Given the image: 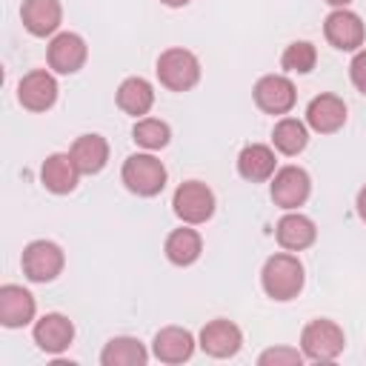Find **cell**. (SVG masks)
Masks as SVG:
<instances>
[{
  "label": "cell",
  "instance_id": "cell-1",
  "mask_svg": "<svg viewBox=\"0 0 366 366\" xmlns=\"http://www.w3.org/2000/svg\"><path fill=\"white\" fill-rule=\"evenodd\" d=\"M263 292L274 300H292L303 289V266L295 254H272L260 272Z\"/></svg>",
  "mask_w": 366,
  "mask_h": 366
},
{
  "label": "cell",
  "instance_id": "cell-2",
  "mask_svg": "<svg viewBox=\"0 0 366 366\" xmlns=\"http://www.w3.org/2000/svg\"><path fill=\"white\" fill-rule=\"evenodd\" d=\"M346 346V337H343V329L335 323V320H312L303 335H300V349L309 360H317V363H326V360H335Z\"/></svg>",
  "mask_w": 366,
  "mask_h": 366
},
{
  "label": "cell",
  "instance_id": "cell-3",
  "mask_svg": "<svg viewBox=\"0 0 366 366\" xmlns=\"http://www.w3.org/2000/svg\"><path fill=\"white\" fill-rule=\"evenodd\" d=\"M157 77L172 92H186L200 80V60L189 49H166L157 57Z\"/></svg>",
  "mask_w": 366,
  "mask_h": 366
},
{
  "label": "cell",
  "instance_id": "cell-4",
  "mask_svg": "<svg viewBox=\"0 0 366 366\" xmlns=\"http://www.w3.org/2000/svg\"><path fill=\"white\" fill-rule=\"evenodd\" d=\"M123 183L140 197H152L166 186V169L154 154H132L123 163Z\"/></svg>",
  "mask_w": 366,
  "mask_h": 366
},
{
  "label": "cell",
  "instance_id": "cell-5",
  "mask_svg": "<svg viewBox=\"0 0 366 366\" xmlns=\"http://www.w3.org/2000/svg\"><path fill=\"white\" fill-rule=\"evenodd\" d=\"M172 206H174V214L186 223H203L212 217L214 212V194L206 183H197V180H189V183H180L174 197H172Z\"/></svg>",
  "mask_w": 366,
  "mask_h": 366
},
{
  "label": "cell",
  "instance_id": "cell-6",
  "mask_svg": "<svg viewBox=\"0 0 366 366\" xmlns=\"http://www.w3.org/2000/svg\"><path fill=\"white\" fill-rule=\"evenodd\" d=\"M63 269V252L51 240H34L23 249V272L34 283H49Z\"/></svg>",
  "mask_w": 366,
  "mask_h": 366
},
{
  "label": "cell",
  "instance_id": "cell-7",
  "mask_svg": "<svg viewBox=\"0 0 366 366\" xmlns=\"http://www.w3.org/2000/svg\"><path fill=\"white\" fill-rule=\"evenodd\" d=\"M323 34L326 40L340 49V51H355L357 46H363V37H366V29H363V20L349 11V9H335L326 23H323Z\"/></svg>",
  "mask_w": 366,
  "mask_h": 366
},
{
  "label": "cell",
  "instance_id": "cell-8",
  "mask_svg": "<svg viewBox=\"0 0 366 366\" xmlns=\"http://www.w3.org/2000/svg\"><path fill=\"white\" fill-rule=\"evenodd\" d=\"M309 174L300 169V166H283L274 172V180H272V200L283 209H297L306 203L309 197Z\"/></svg>",
  "mask_w": 366,
  "mask_h": 366
},
{
  "label": "cell",
  "instance_id": "cell-9",
  "mask_svg": "<svg viewBox=\"0 0 366 366\" xmlns=\"http://www.w3.org/2000/svg\"><path fill=\"white\" fill-rule=\"evenodd\" d=\"M295 86L283 74H266L254 83V103L269 114H286L295 106Z\"/></svg>",
  "mask_w": 366,
  "mask_h": 366
},
{
  "label": "cell",
  "instance_id": "cell-10",
  "mask_svg": "<svg viewBox=\"0 0 366 366\" xmlns=\"http://www.w3.org/2000/svg\"><path fill=\"white\" fill-rule=\"evenodd\" d=\"M17 97L29 112H46L57 100V83L46 69H34L20 80Z\"/></svg>",
  "mask_w": 366,
  "mask_h": 366
},
{
  "label": "cell",
  "instance_id": "cell-11",
  "mask_svg": "<svg viewBox=\"0 0 366 366\" xmlns=\"http://www.w3.org/2000/svg\"><path fill=\"white\" fill-rule=\"evenodd\" d=\"M71 340H74V326H71V320H69L66 315H60V312H49V315H43V317L34 323V343H37L43 352L57 355V352L69 349Z\"/></svg>",
  "mask_w": 366,
  "mask_h": 366
},
{
  "label": "cell",
  "instance_id": "cell-12",
  "mask_svg": "<svg viewBox=\"0 0 366 366\" xmlns=\"http://www.w3.org/2000/svg\"><path fill=\"white\" fill-rule=\"evenodd\" d=\"M243 343L240 329L232 320H212L200 329V349L212 357H232Z\"/></svg>",
  "mask_w": 366,
  "mask_h": 366
},
{
  "label": "cell",
  "instance_id": "cell-13",
  "mask_svg": "<svg viewBox=\"0 0 366 366\" xmlns=\"http://www.w3.org/2000/svg\"><path fill=\"white\" fill-rule=\"evenodd\" d=\"M86 63V43L74 31H63L49 43V66L60 74H74Z\"/></svg>",
  "mask_w": 366,
  "mask_h": 366
},
{
  "label": "cell",
  "instance_id": "cell-14",
  "mask_svg": "<svg viewBox=\"0 0 366 366\" xmlns=\"http://www.w3.org/2000/svg\"><path fill=\"white\" fill-rule=\"evenodd\" d=\"M306 123L320 134H332L346 123V103L335 94H317L306 109Z\"/></svg>",
  "mask_w": 366,
  "mask_h": 366
},
{
  "label": "cell",
  "instance_id": "cell-15",
  "mask_svg": "<svg viewBox=\"0 0 366 366\" xmlns=\"http://www.w3.org/2000/svg\"><path fill=\"white\" fill-rule=\"evenodd\" d=\"M34 317V297L14 283H6L0 289V323L9 329L26 326Z\"/></svg>",
  "mask_w": 366,
  "mask_h": 366
},
{
  "label": "cell",
  "instance_id": "cell-16",
  "mask_svg": "<svg viewBox=\"0 0 366 366\" xmlns=\"http://www.w3.org/2000/svg\"><path fill=\"white\" fill-rule=\"evenodd\" d=\"M154 357L163 360V363H183L192 357L194 352V337L189 329H180V326H166L154 335Z\"/></svg>",
  "mask_w": 366,
  "mask_h": 366
},
{
  "label": "cell",
  "instance_id": "cell-17",
  "mask_svg": "<svg viewBox=\"0 0 366 366\" xmlns=\"http://www.w3.org/2000/svg\"><path fill=\"white\" fill-rule=\"evenodd\" d=\"M23 26L34 34V37H46L60 26L63 9L60 0H23Z\"/></svg>",
  "mask_w": 366,
  "mask_h": 366
},
{
  "label": "cell",
  "instance_id": "cell-18",
  "mask_svg": "<svg viewBox=\"0 0 366 366\" xmlns=\"http://www.w3.org/2000/svg\"><path fill=\"white\" fill-rule=\"evenodd\" d=\"M274 234H277V243H280L283 249H289V252H300V249H306V246L315 243L317 229H315V223H312L306 214L289 212V214H283V217L277 220Z\"/></svg>",
  "mask_w": 366,
  "mask_h": 366
},
{
  "label": "cell",
  "instance_id": "cell-19",
  "mask_svg": "<svg viewBox=\"0 0 366 366\" xmlns=\"http://www.w3.org/2000/svg\"><path fill=\"white\" fill-rule=\"evenodd\" d=\"M77 174H80V169L71 160V154H51V157H46V163L40 169L43 186L54 194H69L77 186Z\"/></svg>",
  "mask_w": 366,
  "mask_h": 366
},
{
  "label": "cell",
  "instance_id": "cell-20",
  "mask_svg": "<svg viewBox=\"0 0 366 366\" xmlns=\"http://www.w3.org/2000/svg\"><path fill=\"white\" fill-rule=\"evenodd\" d=\"M71 160L77 163L80 174H94L106 166L109 160V143L100 137V134H80L71 146Z\"/></svg>",
  "mask_w": 366,
  "mask_h": 366
},
{
  "label": "cell",
  "instance_id": "cell-21",
  "mask_svg": "<svg viewBox=\"0 0 366 366\" xmlns=\"http://www.w3.org/2000/svg\"><path fill=\"white\" fill-rule=\"evenodd\" d=\"M237 172L240 177L252 180V183H260V180H269L274 174V152L263 143H252L240 152L237 157Z\"/></svg>",
  "mask_w": 366,
  "mask_h": 366
},
{
  "label": "cell",
  "instance_id": "cell-22",
  "mask_svg": "<svg viewBox=\"0 0 366 366\" xmlns=\"http://www.w3.org/2000/svg\"><path fill=\"white\" fill-rule=\"evenodd\" d=\"M154 103V92H152V83L143 80V77H126L117 89V106L126 112V114H146Z\"/></svg>",
  "mask_w": 366,
  "mask_h": 366
},
{
  "label": "cell",
  "instance_id": "cell-23",
  "mask_svg": "<svg viewBox=\"0 0 366 366\" xmlns=\"http://www.w3.org/2000/svg\"><path fill=\"white\" fill-rule=\"evenodd\" d=\"M146 360L149 355L137 337H112L100 352L103 366H143Z\"/></svg>",
  "mask_w": 366,
  "mask_h": 366
},
{
  "label": "cell",
  "instance_id": "cell-24",
  "mask_svg": "<svg viewBox=\"0 0 366 366\" xmlns=\"http://www.w3.org/2000/svg\"><path fill=\"white\" fill-rule=\"evenodd\" d=\"M200 234L194 229H174L169 237H166V257L177 266H189L200 257Z\"/></svg>",
  "mask_w": 366,
  "mask_h": 366
},
{
  "label": "cell",
  "instance_id": "cell-25",
  "mask_svg": "<svg viewBox=\"0 0 366 366\" xmlns=\"http://www.w3.org/2000/svg\"><path fill=\"white\" fill-rule=\"evenodd\" d=\"M272 140H274V149H277V152H283V154H297V152L306 149L309 134H306V126H303L300 120L283 117V120L274 126Z\"/></svg>",
  "mask_w": 366,
  "mask_h": 366
},
{
  "label": "cell",
  "instance_id": "cell-26",
  "mask_svg": "<svg viewBox=\"0 0 366 366\" xmlns=\"http://www.w3.org/2000/svg\"><path fill=\"white\" fill-rule=\"evenodd\" d=\"M132 137H134V143L143 146V149H163V146L169 143L172 132H169V126H166L163 120H157V117H143V120L134 123Z\"/></svg>",
  "mask_w": 366,
  "mask_h": 366
},
{
  "label": "cell",
  "instance_id": "cell-27",
  "mask_svg": "<svg viewBox=\"0 0 366 366\" xmlns=\"http://www.w3.org/2000/svg\"><path fill=\"white\" fill-rule=\"evenodd\" d=\"M280 63H283V69H286V71L309 74V71L315 69V63H317V51H315V46H312V43H306V40H295V43H289V46H286V51H283Z\"/></svg>",
  "mask_w": 366,
  "mask_h": 366
},
{
  "label": "cell",
  "instance_id": "cell-28",
  "mask_svg": "<svg viewBox=\"0 0 366 366\" xmlns=\"http://www.w3.org/2000/svg\"><path fill=\"white\" fill-rule=\"evenodd\" d=\"M303 357L306 355H300L297 349H269V352H263L260 357H257V363L260 366H300L303 363Z\"/></svg>",
  "mask_w": 366,
  "mask_h": 366
},
{
  "label": "cell",
  "instance_id": "cell-29",
  "mask_svg": "<svg viewBox=\"0 0 366 366\" xmlns=\"http://www.w3.org/2000/svg\"><path fill=\"white\" fill-rule=\"evenodd\" d=\"M349 77H352L355 89H357L360 94H366V49L352 57V63H349Z\"/></svg>",
  "mask_w": 366,
  "mask_h": 366
},
{
  "label": "cell",
  "instance_id": "cell-30",
  "mask_svg": "<svg viewBox=\"0 0 366 366\" xmlns=\"http://www.w3.org/2000/svg\"><path fill=\"white\" fill-rule=\"evenodd\" d=\"M357 214L366 220V186L357 192Z\"/></svg>",
  "mask_w": 366,
  "mask_h": 366
},
{
  "label": "cell",
  "instance_id": "cell-31",
  "mask_svg": "<svg viewBox=\"0 0 366 366\" xmlns=\"http://www.w3.org/2000/svg\"><path fill=\"white\" fill-rule=\"evenodd\" d=\"M163 6H172V9H177V6H186L189 0H160Z\"/></svg>",
  "mask_w": 366,
  "mask_h": 366
},
{
  "label": "cell",
  "instance_id": "cell-32",
  "mask_svg": "<svg viewBox=\"0 0 366 366\" xmlns=\"http://www.w3.org/2000/svg\"><path fill=\"white\" fill-rule=\"evenodd\" d=\"M329 6H335V9H346V3H352V0H326Z\"/></svg>",
  "mask_w": 366,
  "mask_h": 366
}]
</instances>
